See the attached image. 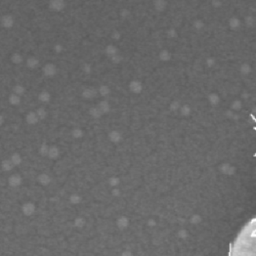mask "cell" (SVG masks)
Masks as SVG:
<instances>
[{
	"mask_svg": "<svg viewBox=\"0 0 256 256\" xmlns=\"http://www.w3.org/2000/svg\"><path fill=\"white\" fill-rule=\"evenodd\" d=\"M229 256H256V216L240 231Z\"/></svg>",
	"mask_w": 256,
	"mask_h": 256,
	"instance_id": "obj_1",
	"label": "cell"
},
{
	"mask_svg": "<svg viewBox=\"0 0 256 256\" xmlns=\"http://www.w3.org/2000/svg\"><path fill=\"white\" fill-rule=\"evenodd\" d=\"M49 7L54 12H60L65 7V3L62 0H53L49 2Z\"/></svg>",
	"mask_w": 256,
	"mask_h": 256,
	"instance_id": "obj_2",
	"label": "cell"
},
{
	"mask_svg": "<svg viewBox=\"0 0 256 256\" xmlns=\"http://www.w3.org/2000/svg\"><path fill=\"white\" fill-rule=\"evenodd\" d=\"M43 72L47 77H52L57 72L56 65L53 63H47L43 68Z\"/></svg>",
	"mask_w": 256,
	"mask_h": 256,
	"instance_id": "obj_3",
	"label": "cell"
},
{
	"mask_svg": "<svg viewBox=\"0 0 256 256\" xmlns=\"http://www.w3.org/2000/svg\"><path fill=\"white\" fill-rule=\"evenodd\" d=\"M1 23L2 26L5 28H11L14 25V19L10 15H4L1 18Z\"/></svg>",
	"mask_w": 256,
	"mask_h": 256,
	"instance_id": "obj_4",
	"label": "cell"
},
{
	"mask_svg": "<svg viewBox=\"0 0 256 256\" xmlns=\"http://www.w3.org/2000/svg\"><path fill=\"white\" fill-rule=\"evenodd\" d=\"M129 89L132 93L138 94V93H141V90H142V85L139 81L133 80L130 83Z\"/></svg>",
	"mask_w": 256,
	"mask_h": 256,
	"instance_id": "obj_5",
	"label": "cell"
},
{
	"mask_svg": "<svg viewBox=\"0 0 256 256\" xmlns=\"http://www.w3.org/2000/svg\"><path fill=\"white\" fill-rule=\"evenodd\" d=\"M26 123L29 125H34V124L37 123L39 119L36 112H29V114L26 115Z\"/></svg>",
	"mask_w": 256,
	"mask_h": 256,
	"instance_id": "obj_6",
	"label": "cell"
},
{
	"mask_svg": "<svg viewBox=\"0 0 256 256\" xmlns=\"http://www.w3.org/2000/svg\"><path fill=\"white\" fill-rule=\"evenodd\" d=\"M98 92L95 88L89 87L86 88L83 90V96L86 99H93V98L96 97L97 95Z\"/></svg>",
	"mask_w": 256,
	"mask_h": 256,
	"instance_id": "obj_7",
	"label": "cell"
},
{
	"mask_svg": "<svg viewBox=\"0 0 256 256\" xmlns=\"http://www.w3.org/2000/svg\"><path fill=\"white\" fill-rule=\"evenodd\" d=\"M108 138L113 143H118L121 141V134L117 131H112L109 133Z\"/></svg>",
	"mask_w": 256,
	"mask_h": 256,
	"instance_id": "obj_8",
	"label": "cell"
},
{
	"mask_svg": "<svg viewBox=\"0 0 256 256\" xmlns=\"http://www.w3.org/2000/svg\"><path fill=\"white\" fill-rule=\"evenodd\" d=\"M105 52L106 54H107L108 57H110V58H112V57H114V56L118 54H117L118 50H117V47L113 45V44H110V45L107 46V47H106L105 49Z\"/></svg>",
	"mask_w": 256,
	"mask_h": 256,
	"instance_id": "obj_9",
	"label": "cell"
},
{
	"mask_svg": "<svg viewBox=\"0 0 256 256\" xmlns=\"http://www.w3.org/2000/svg\"><path fill=\"white\" fill-rule=\"evenodd\" d=\"M97 107H99L102 114H106L110 110V105H109L108 102H106V101H102V102H99V104H98Z\"/></svg>",
	"mask_w": 256,
	"mask_h": 256,
	"instance_id": "obj_10",
	"label": "cell"
},
{
	"mask_svg": "<svg viewBox=\"0 0 256 256\" xmlns=\"http://www.w3.org/2000/svg\"><path fill=\"white\" fill-rule=\"evenodd\" d=\"M38 64H39L38 59L37 58H36V57H29V58H28L27 60H26V65H27V66L30 68H36V67L38 65Z\"/></svg>",
	"mask_w": 256,
	"mask_h": 256,
	"instance_id": "obj_11",
	"label": "cell"
},
{
	"mask_svg": "<svg viewBox=\"0 0 256 256\" xmlns=\"http://www.w3.org/2000/svg\"><path fill=\"white\" fill-rule=\"evenodd\" d=\"M21 182V178L17 174H14V175L11 176L9 178V183L11 186H18Z\"/></svg>",
	"mask_w": 256,
	"mask_h": 256,
	"instance_id": "obj_12",
	"label": "cell"
},
{
	"mask_svg": "<svg viewBox=\"0 0 256 256\" xmlns=\"http://www.w3.org/2000/svg\"><path fill=\"white\" fill-rule=\"evenodd\" d=\"M59 154V149L57 146H50L48 152V156L50 159H56V158L58 157Z\"/></svg>",
	"mask_w": 256,
	"mask_h": 256,
	"instance_id": "obj_13",
	"label": "cell"
},
{
	"mask_svg": "<svg viewBox=\"0 0 256 256\" xmlns=\"http://www.w3.org/2000/svg\"><path fill=\"white\" fill-rule=\"evenodd\" d=\"M8 101H9L10 104H12V105H17L20 104V98L19 96L15 94V93H12L9 96L8 98Z\"/></svg>",
	"mask_w": 256,
	"mask_h": 256,
	"instance_id": "obj_14",
	"label": "cell"
},
{
	"mask_svg": "<svg viewBox=\"0 0 256 256\" xmlns=\"http://www.w3.org/2000/svg\"><path fill=\"white\" fill-rule=\"evenodd\" d=\"M38 99L40 102H44V103H47L50 101V95L48 92L46 91H43L40 94L38 95Z\"/></svg>",
	"mask_w": 256,
	"mask_h": 256,
	"instance_id": "obj_15",
	"label": "cell"
},
{
	"mask_svg": "<svg viewBox=\"0 0 256 256\" xmlns=\"http://www.w3.org/2000/svg\"><path fill=\"white\" fill-rule=\"evenodd\" d=\"M89 114L94 118H99L102 115V113L100 111V110H99L97 106L91 107L90 110H89Z\"/></svg>",
	"mask_w": 256,
	"mask_h": 256,
	"instance_id": "obj_16",
	"label": "cell"
},
{
	"mask_svg": "<svg viewBox=\"0 0 256 256\" xmlns=\"http://www.w3.org/2000/svg\"><path fill=\"white\" fill-rule=\"evenodd\" d=\"M23 212L26 215H31L35 210V207L33 204H26L23 206Z\"/></svg>",
	"mask_w": 256,
	"mask_h": 256,
	"instance_id": "obj_17",
	"label": "cell"
},
{
	"mask_svg": "<svg viewBox=\"0 0 256 256\" xmlns=\"http://www.w3.org/2000/svg\"><path fill=\"white\" fill-rule=\"evenodd\" d=\"M25 93V88L24 86H22L20 84H17L16 86L14 87V93L17 96H21Z\"/></svg>",
	"mask_w": 256,
	"mask_h": 256,
	"instance_id": "obj_18",
	"label": "cell"
},
{
	"mask_svg": "<svg viewBox=\"0 0 256 256\" xmlns=\"http://www.w3.org/2000/svg\"><path fill=\"white\" fill-rule=\"evenodd\" d=\"M36 114H37L39 120H44L47 116V111L44 107H39L36 110Z\"/></svg>",
	"mask_w": 256,
	"mask_h": 256,
	"instance_id": "obj_19",
	"label": "cell"
},
{
	"mask_svg": "<svg viewBox=\"0 0 256 256\" xmlns=\"http://www.w3.org/2000/svg\"><path fill=\"white\" fill-rule=\"evenodd\" d=\"M12 62L15 64H20L23 62V57L20 54L15 53L12 57Z\"/></svg>",
	"mask_w": 256,
	"mask_h": 256,
	"instance_id": "obj_20",
	"label": "cell"
},
{
	"mask_svg": "<svg viewBox=\"0 0 256 256\" xmlns=\"http://www.w3.org/2000/svg\"><path fill=\"white\" fill-rule=\"evenodd\" d=\"M2 166L4 170H10L13 168L14 164L12 163V160H4L2 162Z\"/></svg>",
	"mask_w": 256,
	"mask_h": 256,
	"instance_id": "obj_21",
	"label": "cell"
},
{
	"mask_svg": "<svg viewBox=\"0 0 256 256\" xmlns=\"http://www.w3.org/2000/svg\"><path fill=\"white\" fill-rule=\"evenodd\" d=\"M11 160H12V163L14 164V165H17L21 162V157L18 153H15L12 156Z\"/></svg>",
	"mask_w": 256,
	"mask_h": 256,
	"instance_id": "obj_22",
	"label": "cell"
},
{
	"mask_svg": "<svg viewBox=\"0 0 256 256\" xmlns=\"http://www.w3.org/2000/svg\"><path fill=\"white\" fill-rule=\"evenodd\" d=\"M99 92L102 96H107V95L110 93V89H109V87L107 86L102 85V86H101L100 88H99Z\"/></svg>",
	"mask_w": 256,
	"mask_h": 256,
	"instance_id": "obj_23",
	"label": "cell"
},
{
	"mask_svg": "<svg viewBox=\"0 0 256 256\" xmlns=\"http://www.w3.org/2000/svg\"><path fill=\"white\" fill-rule=\"evenodd\" d=\"M49 149H50V147L46 144H43L39 149V152L42 156H48Z\"/></svg>",
	"mask_w": 256,
	"mask_h": 256,
	"instance_id": "obj_24",
	"label": "cell"
},
{
	"mask_svg": "<svg viewBox=\"0 0 256 256\" xmlns=\"http://www.w3.org/2000/svg\"><path fill=\"white\" fill-rule=\"evenodd\" d=\"M39 181L43 185H47L50 183V177L49 176L46 175V174H41L39 176Z\"/></svg>",
	"mask_w": 256,
	"mask_h": 256,
	"instance_id": "obj_25",
	"label": "cell"
},
{
	"mask_svg": "<svg viewBox=\"0 0 256 256\" xmlns=\"http://www.w3.org/2000/svg\"><path fill=\"white\" fill-rule=\"evenodd\" d=\"M83 135V131L80 128H75L72 131V136L75 138H80Z\"/></svg>",
	"mask_w": 256,
	"mask_h": 256,
	"instance_id": "obj_26",
	"label": "cell"
},
{
	"mask_svg": "<svg viewBox=\"0 0 256 256\" xmlns=\"http://www.w3.org/2000/svg\"><path fill=\"white\" fill-rule=\"evenodd\" d=\"M128 225V220L125 218H121L118 220V225L120 228H125Z\"/></svg>",
	"mask_w": 256,
	"mask_h": 256,
	"instance_id": "obj_27",
	"label": "cell"
},
{
	"mask_svg": "<svg viewBox=\"0 0 256 256\" xmlns=\"http://www.w3.org/2000/svg\"><path fill=\"white\" fill-rule=\"evenodd\" d=\"M111 60L114 63H120L122 61V57H120L119 54H117V55L114 56V57H112Z\"/></svg>",
	"mask_w": 256,
	"mask_h": 256,
	"instance_id": "obj_28",
	"label": "cell"
},
{
	"mask_svg": "<svg viewBox=\"0 0 256 256\" xmlns=\"http://www.w3.org/2000/svg\"><path fill=\"white\" fill-rule=\"evenodd\" d=\"M129 14H130L129 11H128V10H127V9H123L121 12H120V15H121V16L123 17V18L127 17L129 15Z\"/></svg>",
	"mask_w": 256,
	"mask_h": 256,
	"instance_id": "obj_29",
	"label": "cell"
},
{
	"mask_svg": "<svg viewBox=\"0 0 256 256\" xmlns=\"http://www.w3.org/2000/svg\"><path fill=\"white\" fill-rule=\"evenodd\" d=\"M54 49L56 51V53H61L62 52V49H63V47H62V46L60 44H57L54 47Z\"/></svg>",
	"mask_w": 256,
	"mask_h": 256,
	"instance_id": "obj_30",
	"label": "cell"
},
{
	"mask_svg": "<svg viewBox=\"0 0 256 256\" xmlns=\"http://www.w3.org/2000/svg\"><path fill=\"white\" fill-rule=\"evenodd\" d=\"M83 71L86 74H89L91 71V66L89 64H84L83 65Z\"/></svg>",
	"mask_w": 256,
	"mask_h": 256,
	"instance_id": "obj_31",
	"label": "cell"
},
{
	"mask_svg": "<svg viewBox=\"0 0 256 256\" xmlns=\"http://www.w3.org/2000/svg\"><path fill=\"white\" fill-rule=\"evenodd\" d=\"M120 37H121V34L117 31H115L112 34V38L114 39V40H118L120 38Z\"/></svg>",
	"mask_w": 256,
	"mask_h": 256,
	"instance_id": "obj_32",
	"label": "cell"
},
{
	"mask_svg": "<svg viewBox=\"0 0 256 256\" xmlns=\"http://www.w3.org/2000/svg\"><path fill=\"white\" fill-rule=\"evenodd\" d=\"M119 183V180L116 177H113L110 180V183L111 186H117Z\"/></svg>",
	"mask_w": 256,
	"mask_h": 256,
	"instance_id": "obj_33",
	"label": "cell"
},
{
	"mask_svg": "<svg viewBox=\"0 0 256 256\" xmlns=\"http://www.w3.org/2000/svg\"><path fill=\"white\" fill-rule=\"evenodd\" d=\"M71 201L72 203H75V204H76V203H78L80 201V198L79 196H78V195H72L71 198Z\"/></svg>",
	"mask_w": 256,
	"mask_h": 256,
	"instance_id": "obj_34",
	"label": "cell"
},
{
	"mask_svg": "<svg viewBox=\"0 0 256 256\" xmlns=\"http://www.w3.org/2000/svg\"><path fill=\"white\" fill-rule=\"evenodd\" d=\"M83 224V221L81 219H78L76 220V225L77 226H82V225Z\"/></svg>",
	"mask_w": 256,
	"mask_h": 256,
	"instance_id": "obj_35",
	"label": "cell"
},
{
	"mask_svg": "<svg viewBox=\"0 0 256 256\" xmlns=\"http://www.w3.org/2000/svg\"><path fill=\"white\" fill-rule=\"evenodd\" d=\"M122 256H132V255H131V253L128 252H125Z\"/></svg>",
	"mask_w": 256,
	"mask_h": 256,
	"instance_id": "obj_36",
	"label": "cell"
},
{
	"mask_svg": "<svg viewBox=\"0 0 256 256\" xmlns=\"http://www.w3.org/2000/svg\"><path fill=\"white\" fill-rule=\"evenodd\" d=\"M0 118H1V125H2V123H3V116L1 115V117H0Z\"/></svg>",
	"mask_w": 256,
	"mask_h": 256,
	"instance_id": "obj_37",
	"label": "cell"
}]
</instances>
